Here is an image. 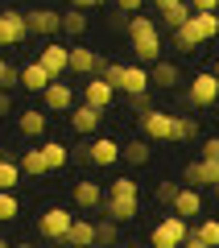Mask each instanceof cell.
I'll list each match as a JSON object with an SVG mask.
<instances>
[{
    "label": "cell",
    "instance_id": "obj_41",
    "mask_svg": "<svg viewBox=\"0 0 219 248\" xmlns=\"http://www.w3.org/2000/svg\"><path fill=\"white\" fill-rule=\"evenodd\" d=\"M178 248H207V244H203V240L194 236V228H190V232H186V240H182V244H178Z\"/></svg>",
    "mask_w": 219,
    "mask_h": 248
},
{
    "label": "cell",
    "instance_id": "obj_19",
    "mask_svg": "<svg viewBox=\"0 0 219 248\" xmlns=\"http://www.w3.org/2000/svg\"><path fill=\"white\" fill-rule=\"evenodd\" d=\"M46 66V75H50V79H66V46L62 42H50L42 50V58H37Z\"/></svg>",
    "mask_w": 219,
    "mask_h": 248
},
{
    "label": "cell",
    "instance_id": "obj_4",
    "mask_svg": "<svg viewBox=\"0 0 219 248\" xmlns=\"http://www.w3.org/2000/svg\"><path fill=\"white\" fill-rule=\"evenodd\" d=\"M141 128H145V141H174V116L170 112H157V108H153V112H145L141 116Z\"/></svg>",
    "mask_w": 219,
    "mask_h": 248
},
{
    "label": "cell",
    "instance_id": "obj_1",
    "mask_svg": "<svg viewBox=\"0 0 219 248\" xmlns=\"http://www.w3.org/2000/svg\"><path fill=\"white\" fill-rule=\"evenodd\" d=\"M137 211H141V186L132 178H112V186H108V195H104V219L132 223Z\"/></svg>",
    "mask_w": 219,
    "mask_h": 248
},
{
    "label": "cell",
    "instance_id": "obj_36",
    "mask_svg": "<svg viewBox=\"0 0 219 248\" xmlns=\"http://www.w3.org/2000/svg\"><path fill=\"white\" fill-rule=\"evenodd\" d=\"M178 190H182V186H178V182H166V178H161V182H157V190H153V195H157V203H174V199H178Z\"/></svg>",
    "mask_w": 219,
    "mask_h": 248
},
{
    "label": "cell",
    "instance_id": "obj_16",
    "mask_svg": "<svg viewBox=\"0 0 219 248\" xmlns=\"http://www.w3.org/2000/svg\"><path fill=\"white\" fill-rule=\"evenodd\" d=\"M182 29L194 37V42H211V37L219 33V17L215 13H190V21H186Z\"/></svg>",
    "mask_w": 219,
    "mask_h": 248
},
{
    "label": "cell",
    "instance_id": "obj_18",
    "mask_svg": "<svg viewBox=\"0 0 219 248\" xmlns=\"http://www.w3.org/2000/svg\"><path fill=\"white\" fill-rule=\"evenodd\" d=\"M116 91H124V95H141V91H149V71H145V66H137V62H132V66H124Z\"/></svg>",
    "mask_w": 219,
    "mask_h": 248
},
{
    "label": "cell",
    "instance_id": "obj_17",
    "mask_svg": "<svg viewBox=\"0 0 219 248\" xmlns=\"http://www.w3.org/2000/svg\"><path fill=\"white\" fill-rule=\"evenodd\" d=\"M170 207H174V215H182V219L190 223L194 215H203V190H194V186H182V190H178V199H174Z\"/></svg>",
    "mask_w": 219,
    "mask_h": 248
},
{
    "label": "cell",
    "instance_id": "obj_37",
    "mask_svg": "<svg viewBox=\"0 0 219 248\" xmlns=\"http://www.w3.org/2000/svg\"><path fill=\"white\" fill-rule=\"evenodd\" d=\"M128 108L137 116H145V112H153V99H149V91H141V95H128Z\"/></svg>",
    "mask_w": 219,
    "mask_h": 248
},
{
    "label": "cell",
    "instance_id": "obj_20",
    "mask_svg": "<svg viewBox=\"0 0 219 248\" xmlns=\"http://www.w3.org/2000/svg\"><path fill=\"white\" fill-rule=\"evenodd\" d=\"M112 99H116V91L108 87V83L99 79V75H91V83H87V91H83V104H87V108H95V112H104V108L112 104Z\"/></svg>",
    "mask_w": 219,
    "mask_h": 248
},
{
    "label": "cell",
    "instance_id": "obj_22",
    "mask_svg": "<svg viewBox=\"0 0 219 248\" xmlns=\"http://www.w3.org/2000/svg\"><path fill=\"white\" fill-rule=\"evenodd\" d=\"M182 83V71H178L174 62H153V71H149V87H178Z\"/></svg>",
    "mask_w": 219,
    "mask_h": 248
},
{
    "label": "cell",
    "instance_id": "obj_24",
    "mask_svg": "<svg viewBox=\"0 0 219 248\" xmlns=\"http://www.w3.org/2000/svg\"><path fill=\"white\" fill-rule=\"evenodd\" d=\"M186 21H190V4H170V9H161V21H157V29H170V33H174V29H182Z\"/></svg>",
    "mask_w": 219,
    "mask_h": 248
},
{
    "label": "cell",
    "instance_id": "obj_23",
    "mask_svg": "<svg viewBox=\"0 0 219 248\" xmlns=\"http://www.w3.org/2000/svg\"><path fill=\"white\" fill-rule=\"evenodd\" d=\"M17 128H21V137H33L37 141V137L46 133V112L42 108H25V112L17 116Z\"/></svg>",
    "mask_w": 219,
    "mask_h": 248
},
{
    "label": "cell",
    "instance_id": "obj_50",
    "mask_svg": "<svg viewBox=\"0 0 219 248\" xmlns=\"http://www.w3.org/2000/svg\"><path fill=\"white\" fill-rule=\"evenodd\" d=\"M215 104H219V95H215Z\"/></svg>",
    "mask_w": 219,
    "mask_h": 248
},
{
    "label": "cell",
    "instance_id": "obj_43",
    "mask_svg": "<svg viewBox=\"0 0 219 248\" xmlns=\"http://www.w3.org/2000/svg\"><path fill=\"white\" fill-rule=\"evenodd\" d=\"M95 4H104V0H70V9H83V13L95 9Z\"/></svg>",
    "mask_w": 219,
    "mask_h": 248
},
{
    "label": "cell",
    "instance_id": "obj_38",
    "mask_svg": "<svg viewBox=\"0 0 219 248\" xmlns=\"http://www.w3.org/2000/svg\"><path fill=\"white\" fill-rule=\"evenodd\" d=\"M174 46H178V50H186V54H194V50H199V42H194V37L186 33V29H174Z\"/></svg>",
    "mask_w": 219,
    "mask_h": 248
},
{
    "label": "cell",
    "instance_id": "obj_14",
    "mask_svg": "<svg viewBox=\"0 0 219 248\" xmlns=\"http://www.w3.org/2000/svg\"><path fill=\"white\" fill-rule=\"evenodd\" d=\"M25 29H29V33H37V37L62 33V29H58V13H54V9H33V13H25Z\"/></svg>",
    "mask_w": 219,
    "mask_h": 248
},
{
    "label": "cell",
    "instance_id": "obj_26",
    "mask_svg": "<svg viewBox=\"0 0 219 248\" xmlns=\"http://www.w3.org/2000/svg\"><path fill=\"white\" fill-rule=\"evenodd\" d=\"M58 29H66L70 37H79L83 29H87V13H83V9H66V13H58Z\"/></svg>",
    "mask_w": 219,
    "mask_h": 248
},
{
    "label": "cell",
    "instance_id": "obj_45",
    "mask_svg": "<svg viewBox=\"0 0 219 248\" xmlns=\"http://www.w3.org/2000/svg\"><path fill=\"white\" fill-rule=\"evenodd\" d=\"M153 4H157V13H161V9H170V4H182V0H153Z\"/></svg>",
    "mask_w": 219,
    "mask_h": 248
},
{
    "label": "cell",
    "instance_id": "obj_2",
    "mask_svg": "<svg viewBox=\"0 0 219 248\" xmlns=\"http://www.w3.org/2000/svg\"><path fill=\"white\" fill-rule=\"evenodd\" d=\"M186 232H190V223H186L182 215H166V219L149 232V248H178L186 240Z\"/></svg>",
    "mask_w": 219,
    "mask_h": 248
},
{
    "label": "cell",
    "instance_id": "obj_44",
    "mask_svg": "<svg viewBox=\"0 0 219 248\" xmlns=\"http://www.w3.org/2000/svg\"><path fill=\"white\" fill-rule=\"evenodd\" d=\"M116 4H120V9H124V13H137V9H141V4H145V0H116Z\"/></svg>",
    "mask_w": 219,
    "mask_h": 248
},
{
    "label": "cell",
    "instance_id": "obj_13",
    "mask_svg": "<svg viewBox=\"0 0 219 248\" xmlns=\"http://www.w3.org/2000/svg\"><path fill=\"white\" fill-rule=\"evenodd\" d=\"M132 54H137V66H153V62H161V33L132 37Z\"/></svg>",
    "mask_w": 219,
    "mask_h": 248
},
{
    "label": "cell",
    "instance_id": "obj_49",
    "mask_svg": "<svg viewBox=\"0 0 219 248\" xmlns=\"http://www.w3.org/2000/svg\"><path fill=\"white\" fill-rule=\"evenodd\" d=\"M13 248H33V244H13Z\"/></svg>",
    "mask_w": 219,
    "mask_h": 248
},
{
    "label": "cell",
    "instance_id": "obj_9",
    "mask_svg": "<svg viewBox=\"0 0 219 248\" xmlns=\"http://www.w3.org/2000/svg\"><path fill=\"white\" fill-rule=\"evenodd\" d=\"M186 186H194V190H203V186H215L219 182V161H203V157H194L190 166H186Z\"/></svg>",
    "mask_w": 219,
    "mask_h": 248
},
{
    "label": "cell",
    "instance_id": "obj_40",
    "mask_svg": "<svg viewBox=\"0 0 219 248\" xmlns=\"http://www.w3.org/2000/svg\"><path fill=\"white\" fill-rule=\"evenodd\" d=\"M190 4V13H215L219 9V0H186Z\"/></svg>",
    "mask_w": 219,
    "mask_h": 248
},
{
    "label": "cell",
    "instance_id": "obj_8",
    "mask_svg": "<svg viewBox=\"0 0 219 248\" xmlns=\"http://www.w3.org/2000/svg\"><path fill=\"white\" fill-rule=\"evenodd\" d=\"M42 99H46V112H70L75 108V91H70L66 79H50V87L42 91Z\"/></svg>",
    "mask_w": 219,
    "mask_h": 248
},
{
    "label": "cell",
    "instance_id": "obj_31",
    "mask_svg": "<svg viewBox=\"0 0 219 248\" xmlns=\"http://www.w3.org/2000/svg\"><path fill=\"white\" fill-rule=\"evenodd\" d=\"M194 236H199L207 248H219V219H199L194 223Z\"/></svg>",
    "mask_w": 219,
    "mask_h": 248
},
{
    "label": "cell",
    "instance_id": "obj_33",
    "mask_svg": "<svg viewBox=\"0 0 219 248\" xmlns=\"http://www.w3.org/2000/svg\"><path fill=\"white\" fill-rule=\"evenodd\" d=\"M17 215H21V203H17V195H13V190H0V223L17 219Z\"/></svg>",
    "mask_w": 219,
    "mask_h": 248
},
{
    "label": "cell",
    "instance_id": "obj_25",
    "mask_svg": "<svg viewBox=\"0 0 219 248\" xmlns=\"http://www.w3.org/2000/svg\"><path fill=\"white\" fill-rule=\"evenodd\" d=\"M91 223H95V248H116V244H120V223L104 219V215L91 219Z\"/></svg>",
    "mask_w": 219,
    "mask_h": 248
},
{
    "label": "cell",
    "instance_id": "obj_47",
    "mask_svg": "<svg viewBox=\"0 0 219 248\" xmlns=\"http://www.w3.org/2000/svg\"><path fill=\"white\" fill-rule=\"evenodd\" d=\"M211 190H215V199H219V182H215V186H211Z\"/></svg>",
    "mask_w": 219,
    "mask_h": 248
},
{
    "label": "cell",
    "instance_id": "obj_7",
    "mask_svg": "<svg viewBox=\"0 0 219 248\" xmlns=\"http://www.w3.org/2000/svg\"><path fill=\"white\" fill-rule=\"evenodd\" d=\"M25 37H29V29H25V13H17V9L0 13V46H21Z\"/></svg>",
    "mask_w": 219,
    "mask_h": 248
},
{
    "label": "cell",
    "instance_id": "obj_10",
    "mask_svg": "<svg viewBox=\"0 0 219 248\" xmlns=\"http://www.w3.org/2000/svg\"><path fill=\"white\" fill-rule=\"evenodd\" d=\"M66 116H70V128H75L79 137H95L99 133V120H104V116H99L95 108H87V104H75Z\"/></svg>",
    "mask_w": 219,
    "mask_h": 248
},
{
    "label": "cell",
    "instance_id": "obj_11",
    "mask_svg": "<svg viewBox=\"0 0 219 248\" xmlns=\"http://www.w3.org/2000/svg\"><path fill=\"white\" fill-rule=\"evenodd\" d=\"M75 207L91 215H104V190L99 182H75Z\"/></svg>",
    "mask_w": 219,
    "mask_h": 248
},
{
    "label": "cell",
    "instance_id": "obj_3",
    "mask_svg": "<svg viewBox=\"0 0 219 248\" xmlns=\"http://www.w3.org/2000/svg\"><path fill=\"white\" fill-rule=\"evenodd\" d=\"M215 95H219V79L211 71H199L190 79V91H186V104L190 108H207V104H215Z\"/></svg>",
    "mask_w": 219,
    "mask_h": 248
},
{
    "label": "cell",
    "instance_id": "obj_21",
    "mask_svg": "<svg viewBox=\"0 0 219 248\" xmlns=\"http://www.w3.org/2000/svg\"><path fill=\"white\" fill-rule=\"evenodd\" d=\"M17 87H29V91H46L50 87V75H46L42 62H25L17 71Z\"/></svg>",
    "mask_w": 219,
    "mask_h": 248
},
{
    "label": "cell",
    "instance_id": "obj_30",
    "mask_svg": "<svg viewBox=\"0 0 219 248\" xmlns=\"http://www.w3.org/2000/svg\"><path fill=\"white\" fill-rule=\"evenodd\" d=\"M199 137V116H174V141H194Z\"/></svg>",
    "mask_w": 219,
    "mask_h": 248
},
{
    "label": "cell",
    "instance_id": "obj_27",
    "mask_svg": "<svg viewBox=\"0 0 219 248\" xmlns=\"http://www.w3.org/2000/svg\"><path fill=\"white\" fill-rule=\"evenodd\" d=\"M120 157L128 166H145L153 157V149H149V141H128V145H120Z\"/></svg>",
    "mask_w": 219,
    "mask_h": 248
},
{
    "label": "cell",
    "instance_id": "obj_15",
    "mask_svg": "<svg viewBox=\"0 0 219 248\" xmlns=\"http://www.w3.org/2000/svg\"><path fill=\"white\" fill-rule=\"evenodd\" d=\"M70 219H75V215H66V207H50V211L42 215L37 228H42L46 240H62V236H66V228H70Z\"/></svg>",
    "mask_w": 219,
    "mask_h": 248
},
{
    "label": "cell",
    "instance_id": "obj_6",
    "mask_svg": "<svg viewBox=\"0 0 219 248\" xmlns=\"http://www.w3.org/2000/svg\"><path fill=\"white\" fill-rule=\"evenodd\" d=\"M54 244L58 248H95V223L91 219H70L66 236L54 240Z\"/></svg>",
    "mask_w": 219,
    "mask_h": 248
},
{
    "label": "cell",
    "instance_id": "obj_32",
    "mask_svg": "<svg viewBox=\"0 0 219 248\" xmlns=\"http://www.w3.org/2000/svg\"><path fill=\"white\" fill-rule=\"evenodd\" d=\"M17 182H21V170H17V161L0 157V190H13Z\"/></svg>",
    "mask_w": 219,
    "mask_h": 248
},
{
    "label": "cell",
    "instance_id": "obj_29",
    "mask_svg": "<svg viewBox=\"0 0 219 248\" xmlns=\"http://www.w3.org/2000/svg\"><path fill=\"white\" fill-rule=\"evenodd\" d=\"M42 157H46V170H62V166H66V145H62V141H46L42 145Z\"/></svg>",
    "mask_w": 219,
    "mask_h": 248
},
{
    "label": "cell",
    "instance_id": "obj_5",
    "mask_svg": "<svg viewBox=\"0 0 219 248\" xmlns=\"http://www.w3.org/2000/svg\"><path fill=\"white\" fill-rule=\"evenodd\" d=\"M66 71H75V75H99V71H104V58H99L95 50H87V46H70V50H66Z\"/></svg>",
    "mask_w": 219,
    "mask_h": 248
},
{
    "label": "cell",
    "instance_id": "obj_34",
    "mask_svg": "<svg viewBox=\"0 0 219 248\" xmlns=\"http://www.w3.org/2000/svg\"><path fill=\"white\" fill-rule=\"evenodd\" d=\"M141 33H161V29H157V21H153V17H137V13H132L128 37H141Z\"/></svg>",
    "mask_w": 219,
    "mask_h": 248
},
{
    "label": "cell",
    "instance_id": "obj_48",
    "mask_svg": "<svg viewBox=\"0 0 219 248\" xmlns=\"http://www.w3.org/2000/svg\"><path fill=\"white\" fill-rule=\"evenodd\" d=\"M211 75H215V79H219V62H215V71H211Z\"/></svg>",
    "mask_w": 219,
    "mask_h": 248
},
{
    "label": "cell",
    "instance_id": "obj_42",
    "mask_svg": "<svg viewBox=\"0 0 219 248\" xmlns=\"http://www.w3.org/2000/svg\"><path fill=\"white\" fill-rule=\"evenodd\" d=\"M13 112V95H9V91H0V116H9Z\"/></svg>",
    "mask_w": 219,
    "mask_h": 248
},
{
    "label": "cell",
    "instance_id": "obj_35",
    "mask_svg": "<svg viewBox=\"0 0 219 248\" xmlns=\"http://www.w3.org/2000/svg\"><path fill=\"white\" fill-rule=\"evenodd\" d=\"M13 87H17V66L0 58V91H13Z\"/></svg>",
    "mask_w": 219,
    "mask_h": 248
},
{
    "label": "cell",
    "instance_id": "obj_39",
    "mask_svg": "<svg viewBox=\"0 0 219 248\" xmlns=\"http://www.w3.org/2000/svg\"><path fill=\"white\" fill-rule=\"evenodd\" d=\"M199 157H203V161H219V137H207V141H203Z\"/></svg>",
    "mask_w": 219,
    "mask_h": 248
},
{
    "label": "cell",
    "instance_id": "obj_12",
    "mask_svg": "<svg viewBox=\"0 0 219 248\" xmlns=\"http://www.w3.org/2000/svg\"><path fill=\"white\" fill-rule=\"evenodd\" d=\"M83 157L87 161H95V166H116V161H120V145L112 141V137H95V141L91 145H83Z\"/></svg>",
    "mask_w": 219,
    "mask_h": 248
},
{
    "label": "cell",
    "instance_id": "obj_46",
    "mask_svg": "<svg viewBox=\"0 0 219 248\" xmlns=\"http://www.w3.org/2000/svg\"><path fill=\"white\" fill-rule=\"evenodd\" d=\"M0 248H13V244H9V240H4V236H0Z\"/></svg>",
    "mask_w": 219,
    "mask_h": 248
},
{
    "label": "cell",
    "instance_id": "obj_28",
    "mask_svg": "<svg viewBox=\"0 0 219 248\" xmlns=\"http://www.w3.org/2000/svg\"><path fill=\"white\" fill-rule=\"evenodd\" d=\"M17 170H21V174L42 178V174H46V157H42V149H25V153H21V161H17Z\"/></svg>",
    "mask_w": 219,
    "mask_h": 248
}]
</instances>
